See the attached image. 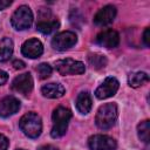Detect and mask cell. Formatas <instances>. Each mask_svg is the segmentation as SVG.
I'll list each match as a JSON object with an SVG mask.
<instances>
[{
	"label": "cell",
	"instance_id": "cell-9",
	"mask_svg": "<svg viewBox=\"0 0 150 150\" xmlns=\"http://www.w3.org/2000/svg\"><path fill=\"white\" fill-rule=\"evenodd\" d=\"M12 89L19 94L27 95L33 89V79L29 73L21 74L16 76L12 82Z\"/></svg>",
	"mask_w": 150,
	"mask_h": 150
},
{
	"label": "cell",
	"instance_id": "cell-23",
	"mask_svg": "<svg viewBox=\"0 0 150 150\" xmlns=\"http://www.w3.org/2000/svg\"><path fill=\"white\" fill-rule=\"evenodd\" d=\"M143 41L146 47L150 45V29L149 28H145V30L143 33Z\"/></svg>",
	"mask_w": 150,
	"mask_h": 150
},
{
	"label": "cell",
	"instance_id": "cell-27",
	"mask_svg": "<svg viewBox=\"0 0 150 150\" xmlns=\"http://www.w3.org/2000/svg\"><path fill=\"white\" fill-rule=\"evenodd\" d=\"M38 150H57V148H55L53 145H42Z\"/></svg>",
	"mask_w": 150,
	"mask_h": 150
},
{
	"label": "cell",
	"instance_id": "cell-26",
	"mask_svg": "<svg viewBox=\"0 0 150 150\" xmlns=\"http://www.w3.org/2000/svg\"><path fill=\"white\" fill-rule=\"evenodd\" d=\"M11 5H12L11 0H0V9H5Z\"/></svg>",
	"mask_w": 150,
	"mask_h": 150
},
{
	"label": "cell",
	"instance_id": "cell-7",
	"mask_svg": "<svg viewBox=\"0 0 150 150\" xmlns=\"http://www.w3.org/2000/svg\"><path fill=\"white\" fill-rule=\"evenodd\" d=\"M88 145L91 150H115L116 141L107 135H94L88 139Z\"/></svg>",
	"mask_w": 150,
	"mask_h": 150
},
{
	"label": "cell",
	"instance_id": "cell-28",
	"mask_svg": "<svg viewBox=\"0 0 150 150\" xmlns=\"http://www.w3.org/2000/svg\"><path fill=\"white\" fill-rule=\"evenodd\" d=\"M18 150H23V149H18Z\"/></svg>",
	"mask_w": 150,
	"mask_h": 150
},
{
	"label": "cell",
	"instance_id": "cell-15",
	"mask_svg": "<svg viewBox=\"0 0 150 150\" xmlns=\"http://www.w3.org/2000/svg\"><path fill=\"white\" fill-rule=\"evenodd\" d=\"M64 87L60 83H48L41 88V93L48 98H60L64 95Z\"/></svg>",
	"mask_w": 150,
	"mask_h": 150
},
{
	"label": "cell",
	"instance_id": "cell-20",
	"mask_svg": "<svg viewBox=\"0 0 150 150\" xmlns=\"http://www.w3.org/2000/svg\"><path fill=\"white\" fill-rule=\"evenodd\" d=\"M88 62L89 64L95 68V69H101L104 68L107 64V59L104 57V55L101 54H89L88 56Z\"/></svg>",
	"mask_w": 150,
	"mask_h": 150
},
{
	"label": "cell",
	"instance_id": "cell-4",
	"mask_svg": "<svg viewBox=\"0 0 150 150\" xmlns=\"http://www.w3.org/2000/svg\"><path fill=\"white\" fill-rule=\"evenodd\" d=\"M11 23L16 30L28 29L33 23V13L30 8L26 5L20 6L12 15Z\"/></svg>",
	"mask_w": 150,
	"mask_h": 150
},
{
	"label": "cell",
	"instance_id": "cell-1",
	"mask_svg": "<svg viewBox=\"0 0 150 150\" xmlns=\"http://www.w3.org/2000/svg\"><path fill=\"white\" fill-rule=\"evenodd\" d=\"M71 118V111L64 107H57L52 115L53 120V128L50 135L53 138L62 137L68 128V122Z\"/></svg>",
	"mask_w": 150,
	"mask_h": 150
},
{
	"label": "cell",
	"instance_id": "cell-6",
	"mask_svg": "<svg viewBox=\"0 0 150 150\" xmlns=\"http://www.w3.org/2000/svg\"><path fill=\"white\" fill-rule=\"evenodd\" d=\"M77 41L76 34L70 30H64L59 34H56L52 40V46L54 49L63 52L69 48H71Z\"/></svg>",
	"mask_w": 150,
	"mask_h": 150
},
{
	"label": "cell",
	"instance_id": "cell-22",
	"mask_svg": "<svg viewBox=\"0 0 150 150\" xmlns=\"http://www.w3.org/2000/svg\"><path fill=\"white\" fill-rule=\"evenodd\" d=\"M8 145H9L8 138L5 135L0 134V150H7L8 149Z\"/></svg>",
	"mask_w": 150,
	"mask_h": 150
},
{
	"label": "cell",
	"instance_id": "cell-10",
	"mask_svg": "<svg viewBox=\"0 0 150 150\" xmlns=\"http://www.w3.org/2000/svg\"><path fill=\"white\" fill-rule=\"evenodd\" d=\"M96 43L104 48H115L120 43V35L114 29H105L97 34Z\"/></svg>",
	"mask_w": 150,
	"mask_h": 150
},
{
	"label": "cell",
	"instance_id": "cell-25",
	"mask_svg": "<svg viewBox=\"0 0 150 150\" xmlns=\"http://www.w3.org/2000/svg\"><path fill=\"white\" fill-rule=\"evenodd\" d=\"M7 80H8V74L0 69V86H2Z\"/></svg>",
	"mask_w": 150,
	"mask_h": 150
},
{
	"label": "cell",
	"instance_id": "cell-14",
	"mask_svg": "<svg viewBox=\"0 0 150 150\" xmlns=\"http://www.w3.org/2000/svg\"><path fill=\"white\" fill-rule=\"evenodd\" d=\"M57 27H59V21L50 16L47 18V13L45 16L40 15V20L36 23V29L42 34H50L54 30H56Z\"/></svg>",
	"mask_w": 150,
	"mask_h": 150
},
{
	"label": "cell",
	"instance_id": "cell-17",
	"mask_svg": "<svg viewBox=\"0 0 150 150\" xmlns=\"http://www.w3.org/2000/svg\"><path fill=\"white\" fill-rule=\"evenodd\" d=\"M13 54V41L9 38H4L0 41V62H6Z\"/></svg>",
	"mask_w": 150,
	"mask_h": 150
},
{
	"label": "cell",
	"instance_id": "cell-13",
	"mask_svg": "<svg viewBox=\"0 0 150 150\" xmlns=\"http://www.w3.org/2000/svg\"><path fill=\"white\" fill-rule=\"evenodd\" d=\"M20 109V101L14 96H6L0 101V116L9 117Z\"/></svg>",
	"mask_w": 150,
	"mask_h": 150
},
{
	"label": "cell",
	"instance_id": "cell-18",
	"mask_svg": "<svg viewBox=\"0 0 150 150\" xmlns=\"http://www.w3.org/2000/svg\"><path fill=\"white\" fill-rule=\"evenodd\" d=\"M149 81V76L144 71H137V73H132L129 75L128 77V83L130 87L132 88H137L141 87L142 84H144L145 82Z\"/></svg>",
	"mask_w": 150,
	"mask_h": 150
},
{
	"label": "cell",
	"instance_id": "cell-24",
	"mask_svg": "<svg viewBox=\"0 0 150 150\" xmlns=\"http://www.w3.org/2000/svg\"><path fill=\"white\" fill-rule=\"evenodd\" d=\"M13 67L15 69H23L26 67V63L23 61H21V60H14L13 61Z\"/></svg>",
	"mask_w": 150,
	"mask_h": 150
},
{
	"label": "cell",
	"instance_id": "cell-8",
	"mask_svg": "<svg viewBox=\"0 0 150 150\" xmlns=\"http://www.w3.org/2000/svg\"><path fill=\"white\" fill-rule=\"evenodd\" d=\"M118 87H120V82L117 81V79H115L112 76H109L95 90V96L100 100L111 97L116 94V91L118 90Z\"/></svg>",
	"mask_w": 150,
	"mask_h": 150
},
{
	"label": "cell",
	"instance_id": "cell-16",
	"mask_svg": "<svg viewBox=\"0 0 150 150\" xmlns=\"http://www.w3.org/2000/svg\"><path fill=\"white\" fill-rule=\"evenodd\" d=\"M76 109L81 112V114H88L91 109L93 102H91V97L89 95V93L87 91H82L77 95L76 97Z\"/></svg>",
	"mask_w": 150,
	"mask_h": 150
},
{
	"label": "cell",
	"instance_id": "cell-21",
	"mask_svg": "<svg viewBox=\"0 0 150 150\" xmlns=\"http://www.w3.org/2000/svg\"><path fill=\"white\" fill-rule=\"evenodd\" d=\"M38 70V74H39V77L40 79H47L52 74V67L48 64V63H40L36 68Z\"/></svg>",
	"mask_w": 150,
	"mask_h": 150
},
{
	"label": "cell",
	"instance_id": "cell-3",
	"mask_svg": "<svg viewBox=\"0 0 150 150\" xmlns=\"http://www.w3.org/2000/svg\"><path fill=\"white\" fill-rule=\"evenodd\" d=\"M116 120H117L116 104L115 103H105L98 108L96 117H95V123L100 129L107 130V129H110L115 124Z\"/></svg>",
	"mask_w": 150,
	"mask_h": 150
},
{
	"label": "cell",
	"instance_id": "cell-5",
	"mask_svg": "<svg viewBox=\"0 0 150 150\" xmlns=\"http://www.w3.org/2000/svg\"><path fill=\"white\" fill-rule=\"evenodd\" d=\"M55 68L60 75H76V74H83L86 71V67L81 61L70 57L56 61Z\"/></svg>",
	"mask_w": 150,
	"mask_h": 150
},
{
	"label": "cell",
	"instance_id": "cell-19",
	"mask_svg": "<svg viewBox=\"0 0 150 150\" xmlns=\"http://www.w3.org/2000/svg\"><path fill=\"white\" fill-rule=\"evenodd\" d=\"M137 134L141 141H143L144 143H148L150 139V122L148 120L141 122L137 125Z\"/></svg>",
	"mask_w": 150,
	"mask_h": 150
},
{
	"label": "cell",
	"instance_id": "cell-12",
	"mask_svg": "<svg viewBox=\"0 0 150 150\" xmlns=\"http://www.w3.org/2000/svg\"><path fill=\"white\" fill-rule=\"evenodd\" d=\"M116 16V8L112 5H107L102 7L94 16V23L97 26H105L114 21Z\"/></svg>",
	"mask_w": 150,
	"mask_h": 150
},
{
	"label": "cell",
	"instance_id": "cell-11",
	"mask_svg": "<svg viewBox=\"0 0 150 150\" xmlns=\"http://www.w3.org/2000/svg\"><path fill=\"white\" fill-rule=\"evenodd\" d=\"M21 53L29 59H38L43 53V46L38 39H29L23 42Z\"/></svg>",
	"mask_w": 150,
	"mask_h": 150
},
{
	"label": "cell",
	"instance_id": "cell-2",
	"mask_svg": "<svg viewBox=\"0 0 150 150\" xmlns=\"http://www.w3.org/2000/svg\"><path fill=\"white\" fill-rule=\"evenodd\" d=\"M19 127L21 129V131L29 138H36L40 136L41 131H42V121L41 117L30 111L25 114L20 122H19Z\"/></svg>",
	"mask_w": 150,
	"mask_h": 150
}]
</instances>
